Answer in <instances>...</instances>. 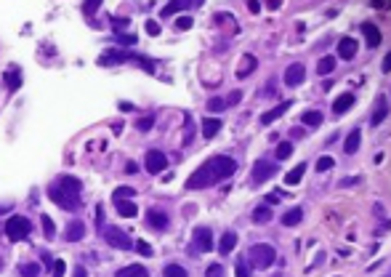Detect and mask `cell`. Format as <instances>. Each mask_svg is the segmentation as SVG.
<instances>
[{"label": "cell", "mask_w": 391, "mask_h": 277, "mask_svg": "<svg viewBox=\"0 0 391 277\" xmlns=\"http://www.w3.org/2000/svg\"><path fill=\"white\" fill-rule=\"evenodd\" d=\"M80 192H83V181L74 176H59L53 184H48V197L59 208L69 211V214L80 211Z\"/></svg>", "instance_id": "cell-2"}, {"label": "cell", "mask_w": 391, "mask_h": 277, "mask_svg": "<svg viewBox=\"0 0 391 277\" xmlns=\"http://www.w3.org/2000/svg\"><path fill=\"white\" fill-rule=\"evenodd\" d=\"M272 208L269 205H258V208H253V224H269L272 221Z\"/></svg>", "instance_id": "cell-21"}, {"label": "cell", "mask_w": 391, "mask_h": 277, "mask_svg": "<svg viewBox=\"0 0 391 277\" xmlns=\"http://www.w3.org/2000/svg\"><path fill=\"white\" fill-rule=\"evenodd\" d=\"M351 107H354V94H341L338 99L333 101V115L338 117V115H343V112H349Z\"/></svg>", "instance_id": "cell-14"}, {"label": "cell", "mask_w": 391, "mask_h": 277, "mask_svg": "<svg viewBox=\"0 0 391 277\" xmlns=\"http://www.w3.org/2000/svg\"><path fill=\"white\" fill-rule=\"evenodd\" d=\"M303 78H306V70H303L301 61H295V64H290V67L285 70V86H290V88L301 86Z\"/></svg>", "instance_id": "cell-9"}, {"label": "cell", "mask_w": 391, "mask_h": 277, "mask_svg": "<svg viewBox=\"0 0 391 277\" xmlns=\"http://www.w3.org/2000/svg\"><path fill=\"white\" fill-rule=\"evenodd\" d=\"M146 224H152L157 232H163V229H168V224H171V219H168V214L160 211V208H149L146 211Z\"/></svg>", "instance_id": "cell-10"}, {"label": "cell", "mask_w": 391, "mask_h": 277, "mask_svg": "<svg viewBox=\"0 0 391 277\" xmlns=\"http://www.w3.org/2000/svg\"><path fill=\"white\" fill-rule=\"evenodd\" d=\"M181 8H189V3H168L163 11H160V16H163V19H168V16H173L176 11H181Z\"/></svg>", "instance_id": "cell-31"}, {"label": "cell", "mask_w": 391, "mask_h": 277, "mask_svg": "<svg viewBox=\"0 0 391 277\" xmlns=\"http://www.w3.org/2000/svg\"><path fill=\"white\" fill-rule=\"evenodd\" d=\"M218 131H221V120L218 117H205L202 120V136L205 138H213Z\"/></svg>", "instance_id": "cell-19"}, {"label": "cell", "mask_w": 391, "mask_h": 277, "mask_svg": "<svg viewBox=\"0 0 391 277\" xmlns=\"http://www.w3.org/2000/svg\"><path fill=\"white\" fill-rule=\"evenodd\" d=\"M287 109H290V101H282V104H277L274 109H269V112H264L261 115V125H272L277 117H282Z\"/></svg>", "instance_id": "cell-12"}, {"label": "cell", "mask_w": 391, "mask_h": 277, "mask_svg": "<svg viewBox=\"0 0 391 277\" xmlns=\"http://www.w3.org/2000/svg\"><path fill=\"white\" fill-rule=\"evenodd\" d=\"M144 165H146V171H149V173H163V171L168 168V158H165V152H160V150L146 152Z\"/></svg>", "instance_id": "cell-8"}, {"label": "cell", "mask_w": 391, "mask_h": 277, "mask_svg": "<svg viewBox=\"0 0 391 277\" xmlns=\"http://www.w3.org/2000/svg\"><path fill=\"white\" fill-rule=\"evenodd\" d=\"M192 245H194V251H197V253H208L210 248H213V232H210V227H197V229H194Z\"/></svg>", "instance_id": "cell-7"}, {"label": "cell", "mask_w": 391, "mask_h": 277, "mask_svg": "<svg viewBox=\"0 0 391 277\" xmlns=\"http://www.w3.org/2000/svg\"><path fill=\"white\" fill-rule=\"evenodd\" d=\"M163 277H186V269L181 264H168L163 269Z\"/></svg>", "instance_id": "cell-29"}, {"label": "cell", "mask_w": 391, "mask_h": 277, "mask_svg": "<svg viewBox=\"0 0 391 277\" xmlns=\"http://www.w3.org/2000/svg\"><path fill=\"white\" fill-rule=\"evenodd\" d=\"M359 51V43L354 38H341L338 40V56L341 59H354V53Z\"/></svg>", "instance_id": "cell-11"}, {"label": "cell", "mask_w": 391, "mask_h": 277, "mask_svg": "<svg viewBox=\"0 0 391 277\" xmlns=\"http://www.w3.org/2000/svg\"><path fill=\"white\" fill-rule=\"evenodd\" d=\"M86 237V227H83V221H69L67 229H64V240H69V243H77V240Z\"/></svg>", "instance_id": "cell-13"}, {"label": "cell", "mask_w": 391, "mask_h": 277, "mask_svg": "<svg viewBox=\"0 0 391 277\" xmlns=\"http://www.w3.org/2000/svg\"><path fill=\"white\" fill-rule=\"evenodd\" d=\"M256 67H258V59L253 56V53H242V61L237 67V78H248Z\"/></svg>", "instance_id": "cell-15"}, {"label": "cell", "mask_w": 391, "mask_h": 277, "mask_svg": "<svg viewBox=\"0 0 391 277\" xmlns=\"http://www.w3.org/2000/svg\"><path fill=\"white\" fill-rule=\"evenodd\" d=\"M333 165H335V160L330 158V155H325V158H320V160H317V171H320V173H325V171H330Z\"/></svg>", "instance_id": "cell-36"}, {"label": "cell", "mask_w": 391, "mask_h": 277, "mask_svg": "<svg viewBox=\"0 0 391 277\" xmlns=\"http://www.w3.org/2000/svg\"><path fill=\"white\" fill-rule=\"evenodd\" d=\"M115 277H149V272H146V266L130 264V266H125V269H117Z\"/></svg>", "instance_id": "cell-22"}, {"label": "cell", "mask_w": 391, "mask_h": 277, "mask_svg": "<svg viewBox=\"0 0 391 277\" xmlns=\"http://www.w3.org/2000/svg\"><path fill=\"white\" fill-rule=\"evenodd\" d=\"M154 125V117L146 115V120H138V131H149V128Z\"/></svg>", "instance_id": "cell-43"}, {"label": "cell", "mask_w": 391, "mask_h": 277, "mask_svg": "<svg viewBox=\"0 0 391 277\" xmlns=\"http://www.w3.org/2000/svg\"><path fill=\"white\" fill-rule=\"evenodd\" d=\"M226 109V99L223 96H210L208 99V112H223Z\"/></svg>", "instance_id": "cell-28"}, {"label": "cell", "mask_w": 391, "mask_h": 277, "mask_svg": "<svg viewBox=\"0 0 391 277\" xmlns=\"http://www.w3.org/2000/svg\"><path fill=\"white\" fill-rule=\"evenodd\" d=\"M242 101V91H231V94L226 96V107H234V104H240Z\"/></svg>", "instance_id": "cell-42"}, {"label": "cell", "mask_w": 391, "mask_h": 277, "mask_svg": "<svg viewBox=\"0 0 391 277\" xmlns=\"http://www.w3.org/2000/svg\"><path fill=\"white\" fill-rule=\"evenodd\" d=\"M64 266H67L64 261H56L53 264V277H64Z\"/></svg>", "instance_id": "cell-46"}, {"label": "cell", "mask_w": 391, "mask_h": 277, "mask_svg": "<svg viewBox=\"0 0 391 277\" xmlns=\"http://www.w3.org/2000/svg\"><path fill=\"white\" fill-rule=\"evenodd\" d=\"M301 219H303V211H301V208H290V211L282 216V224H285V227H295Z\"/></svg>", "instance_id": "cell-25"}, {"label": "cell", "mask_w": 391, "mask_h": 277, "mask_svg": "<svg viewBox=\"0 0 391 277\" xmlns=\"http://www.w3.org/2000/svg\"><path fill=\"white\" fill-rule=\"evenodd\" d=\"M30 229H32V224L27 216H11L6 221V235H8V240H14V243L30 235Z\"/></svg>", "instance_id": "cell-6"}, {"label": "cell", "mask_w": 391, "mask_h": 277, "mask_svg": "<svg viewBox=\"0 0 391 277\" xmlns=\"http://www.w3.org/2000/svg\"><path fill=\"white\" fill-rule=\"evenodd\" d=\"M362 32H365L370 48H378V45H380V30H378V27L370 24V22H365V24H362Z\"/></svg>", "instance_id": "cell-16"}, {"label": "cell", "mask_w": 391, "mask_h": 277, "mask_svg": "<svg viewBox=\"0 0 391 277\" xmlns=\"http://www.w3.org/2000/svg\"><path fill=\"white\" fill-rule=\"evenodd\" d=\"M133 195H136V192H133V187H117V189H115V195H112V197H115V200H130Z\"/></svg>", "instance_id": "cell-34"}, {"label": "cell", "mask_w": 391, "mask_h": 277, "mask_svg": "<svg viewBox=\"0 0 391 277\" xmlns=\"http://www.w3.org/2000/svg\"><path fill=\"white\" fill-rule=\"evenodd\" d=\"M386 120V99H380V107L375 109V115H372V125H380Z\"/></svg>", "instance_id": "cell-33"}, {"label": "cell", "mask_w": 391, "mask_h": 277, "mask_svg": "<svg viewBox=\"0 0 391 277\" xmlns=\"http://www.w3.org/2000/svg\"><path fill=\"white\" fill-rule=\"evenodd\" d=\"M248 8H250V11H253V14H256V11H258V8H261V3H256V0H250V3H248Z\"/></svg>", "instance_id": "cell-50"}, {"label": "cell", "mask_w": 391, "mask_h": 277, "mask_svg": "<svg viewBox=\"0 0 391 277\" xmlns=\"http://www.w3.org/2000/svg\"><path fill=\"white\" fill-rule=\"evenodd\" d=\"M133 245H136V251H138V253H141V256H146V258H149V256H152V248H149V245H146V240H138V243H133Z\"/></svg>", "instance_id": "cell-41"}, {"label": "cell", "mask_w": 391, "mask_h": 277, "mask_svg": "<svg viewBox=\"0 0 391 277\" xmlns=\"http://www.w3.org/2000/svg\"><path fill=\"white\" fill-rule=\"evenodd\" d=\"M234 245H237V235L234 232H223L221 235V243H218V253L221 256H229L231 251H234Z\"/></svg>", "instance_id": "cell-18"}, {"label": "cell", "mask_w": 391, "mask_h": 277, "mask_svg": "<svg viewBox=\"0 0 391 277\" xmlns=\"http://www.w3.org/2000/svg\"><path fill=\"white\" fill-rule=\"evenodd\" d=\"M234 171H237L234 158H229V155H216V158L205 160L200 168L194 171L189 179H186V187H189V189H205V187H213L216 181L229 179Z\"/></svg>", "instance_id": "cell-1"}, {"label": "cell", "mask_w": 391, "mask_h": 277, "mask_svg": "<svg viewBox=\"0 0 391 277\" xmlns=\"http://www.w3.org/2000/svg\"><path fill=\"white\" fill-rule=\"evenodd\" d=\"M112 24H115V30H123V27H128V19H112Z\"/></svg>", "instance_id": "cell-47"}, {"label": "cell", "mask_w": 391, "mask_h": 277, "mask_svg": "<svg viewBox=\"0 0 391 277\" xmlns=\"http://www.w3.org/2000/svg\"><path fill=\"white\" fill-rule=\"evenodd\" d=\"M250 264L256 266V269H269V266L274 264V258H277V251H274V245H269V243H258L250 248Z\"/></svg>", "instance_id": "cell-3"}, {"label": "cell", "mask_w": 391, "mask_h": 277, "mask_svg": "<svg viewBox=\"0 0 391 277\" xmlns=\"http://www.w3.org/2000/svg\"><path fill=\"white\" fill-rule=\"evenodd\" d=\"M74 277H88V272H86V266H77V269H74Z\"/></svg>", "instance_id": "cell-49"}, {"label": "cell", "mask_w": 391, "mask_h": 277, "mask_svg": "<svg viewBox=\"0 0 391 277\" xmlns=\"http://www.w3.org/2000/svg\"><path fill=\"white\" fill-rule=\"evenodd\" d=\"M194 138V120L186 117V125H184V144H189Z\"/></svg>", "instance_id": "cell-38"}, {"label": "cell", "mask_w": 391, "mask_h": 277, "mask_svg": "<svg viewBox=\"0 0 391 277\" xmlns=\"http://www.w3.org/2000/svg\"><path fill=\"white\" fill-rule=\"evenodd\" d=\"M43 232H45V237H48V240L56 235V229H53V221H51L48 216H43Z\"/></svg>", "instance_id": "cell-40"}, {"label": "cell", "mask_w": 391, "mask_h": 277, "mask_svg": "<svg viewBox=\"0 0 391 277\" xmlns=\"http://www.w3.org/2000/svg\"><path fill=\"white\" fill-rule=\"evenodd\" d=\"M290 155H293V144L290 142H282L277 147V160H287Z\"/></svg>", "instance_id": "cell-32"}, {"label": "cell", "mask_w": 391, "mask_h": 277, "mask_svg": "<svg viewBox=\"0 0 391 277\" xmlns=\"http://www.w3.org/2000/svg\"><path fill=\"white\" fill-rule=\"evenodd\" d=\"M335 70V56H322L320 64H317V75H330Z\"/></svg>", "instance_id": "cell-24"}, {"label": "cell", "mask_w": 391, "mask_h": 277, "mask_svg": "<svg viewBox=\"0 0 391 277\" xmlns=\"http://www.w3.org/2000/svg\"><path fill=\"white\" fill-rule=\"evenodd\" d=\"M301 120H303V125H309V128L322 125V112L320 109H306V112L301 115Z\"/></svg>", "instance_id": "cell-23"}, {"label": "cell", "mask_w": 391, "mask_h": 277, "mask_svg": "<svg viewBox=\"0 0 391 277\" xmlns=\"http://www.w3.org/2000/svg\"><path fill=\"white\" fill-rule=\"evenodd\" d=\"M359 144H362V131H359V128H354V131L346 136V142H343V152L354 155V152L359 150Z\"/></svg>", "instance_id": "cell-17"}, {"label": "cell", "mask_w": 391, "mask_h": 277, "mask_svg": "<svg viewBox=\"0 0 391 277\" xmlns=\"http://www.w3.org/2000/svg\"><path fill=\"white\" fill-rule=\"evenodd\" d=\"M192 16H179V19H176V30H192Z\"/></svg>", "instance_id": "cell-39"}, {"label": "cell", "mask_w": 391, "mask_h": 277, "mask_svg": "<svg viewBox=\"0 0 391 277\" xmlns=\"http://www.w3.org/2000/svg\"><path fill=\"white\" fill-rule=\"evenodd\" d=\"M101 237L107 240V245L117 248V251H130V248H133L130 237L123 232V229H117V227H101Z\"/></svg>", "instance_id": "cell-4"}, {"label": "cell", "mask_w": 391, "mask_h": 277, "mask_svg": "<svg viewBox=\"0 0 391 277\" xmlns=\"http://www.w3.org/2000/svg\"><path fill=\"white\" fill-rule=\"evenodd\" d=\"M146 35H152V38H154V35H160V24L149 19V22H146Z\"/></svg>", "instance_id": "cell-44"}, {"label": "cell", "mask_w": 391, "mask_h": 277, "mask_svg": "<svg viewBox=\"0 0 391 277\" xmlns=\"http://www.w3.org/2000/svg\"><path fill=\"white\" fill-rule=\"evenodd\" d=\"M117 214L120 216H125V219H133L136 214H138V208H136V202H117Z\"/></svg>", "instance_id": "cell-27"}, {"label": "cell", "mask_w": 391, "mask_h": 277, "mask_svg": "<svg viewBox=\"0 0 391 277\" xmlns=\"http://www.w3.org/2000/svg\"><path fill=\"white\" fill-rule=\"evenodd\" d=\"M234 274L237 277H250V266L245 258H237V264H234Z\"/></svg>", "instance_id": "cell-35"}, {"label": "cell", "mask_w": 391, "mask_h": 277, "mask_svg": "<svg viewBox=\"0 0 391 277\" xmlns=\"http://www.w3.org/2000/svg\"><path fill=\"white\" fill-rule=\"evenodd\" d=\"M303 173H306V165H303V163H301V165H295L293 171H287V173H285V184H287V187H295V184H301Z\"/></svg>", "instance_id": "cell-20"}, {"label": "cell", "mask_w": 391, "mask_h": 277, "mask_svg": "<svg viewBox=\"0 0 391 277\" xmlns=\"http://www.w3.org/2000/svg\"><path fill=\"white\" fill-rule=\"evenodd\" d=\"M205 277H226V269H223L221 264H210L208 269H205Z\"/></svg>", "instance_id": "cell-37"}, {"label": "cell", "mask_w": 391, "mask_h": 277, "mask_svg": "<svg viewBox=\"0 0 391 277\" xmlns=\"http://www.w3.org/2000/svg\"><path fill=\"white\" fill-rule=\"evenodd\" d=\"M117 38H120V40H123V43H130V45H133V43H136V38H133V35H117Z\"/></svg>", "instance_id": "cell-48"}, {"label": "cell", "mask_w": 391, "mask_h": 277, "mask_svg": "<svg viewBox=\"0 0 391 277\" xmlns=\"http://www.w3.org/2000/svg\"><path fill=\"white\" fill-rule=\"evenodd\" d=\"M99 6H101L99 0H93V3H83V11H86V14L91 16V14H96V8H99Z\"/></svg>", "instance_id": "cell-45"}, {"label": "cell", "mask_w": 391, "mask_h": 277, "mask_svg": "<svg viewBox=\"0 0 391 277\" xmlns=\"http://www.w3.org/2000/svg\"><path fill=\"white\" fill-rule=\"evenodd\" d=\"M19 272H22V277H40L43 266H40V264H35V261H27V264L19 266Z\"/></svg>", "instance_id": "cell-26"}, {"label": "cell", "mask_w": 391, "mask_h": 277, "mask_svg": "<svg viewBox=\"0 0 391 277\" xmlns=\"http://www.w3.org/2000/svg\"><path fill=\"white\" fill-rule=\"evenodd\" d=\"M6 86H8V91H16L19 86H22V75L19 72H6Z\"/></svg>", "instance_id": "cell-30"}, {"label": "cell", "mask_w": 391, "mask_h": 277, "mask_svg": "<svg viewBox=\"0 0 391 277\" xmlns=\"http://www.w3.org/2000/svg\"><path fill=\"white\" fill-rule=\"evenodd\" d=\"M277 173V163L272 160H256L253 163V171H250V184L253 187H261L264 181H269Z\"/></svg>", "instance_id": "cell-5"}]
</instances>
